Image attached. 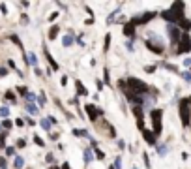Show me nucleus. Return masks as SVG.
Listing matches in <instances>:
<instances>
[{
    "label": "nucleus",
    "mask_w": 191,
    "mask_h": 169,
    "mask_svg": "<svg viewBox=\"0 0 191 169\" xmlns=\"http://www.w3.org/2000/svg\"><path fill=\"white\" fill-rule=\"evenodd\" d=\"M114 169H122V160H120V156L114 160Z\"/></svg>",
    "instance_id": "obj_20"
},
{
    "label": "nucleus",
    "mask_w": 191,
    "mask_h": 169,
    "mask_svg": "<svg viewBox=\"0 0 191 169\" xmlns=\"http://www.w3.org/2000/svg\"><path fill=\"white\" fill-rule=\"evenodd\" d=\"M96 154H98V158H99V160H103V158H105V154H103L101 150H98V152H96Z\"/></svg>",
    "instance_id": "obj_29"
},
{
    "label": "nucleus",
    "mask_w": 191,
    "mask_h": 169,
    "mask_svg": "<svg viewBox=\"0 0 191 169\" xmlns=\"http://www.w3.org/2000/svg\"><path fill=\"white\" fill-rule=\"evenodd\" d=\"M30 66H38V58H36V55L34 53H30V57H28V60H26Z\"/></svg>",
    "instance_id": "obj_13"
},
{
    "label": "nucleus",
    "mask_w": 191,
    "mask_h": 169,
    "mask_svg": "<svg viewBox=\"0 0 191 169\" xmlns=\"http://www.w3.org/2000/svg\"><path fill=\"white\" fill-rule=\"evenodd\" d=\"M2 126H4V128H11V122H9V120H4V122H2Z\"/></svg>",
    "instance_id": "obj_27"
},
{
    "label": "nucleus",
    "mask_w": 191,
    "mask_h": 169,
    "mask_svg": "<svg viewBox=\"0 0 191 169\" xmlns=\"http://www.w3.org/2000/svg\"><path fill=\"white\" fill-rule=\"evenodd\" d=\"M90 160H92V150L86 148V150H85V162H86V164H90Z\"/></svg>",
    "instance_id": "obj_16"
},
{
    "label": "nucleus",
    "mask_w": 191,
    "mask_h": 169,
    "mask_svg": "<svg viewBox=\"0 0 191 169\" xmlns=\"http://www.w3.org/2000/svg\"><path fill=\"white\" fill-rule=\"evenodd\" d=\"M180 43H182V45H178V53H186V51H189V47H191V45H189V38H187L186 34L182 36Z\"/></svg>",
    "instance_id": "obj_6"
},
{
    "label": "nucleus",
    "mask_w": 191,
    "mask_h": 169,
    "mask_svg": "<svg viewBox=\"0 0 191 169\" xmlns=\"http://www.w3.org/2000/svg\"><path fill=\"white\" fill-rule=\"evenodd\" d=\"M146 47H148V49H150V51H154V53H161V51H163V47H156V45L152 43L150 40L146 41Z\"/></svg>",
    "instance_id": "obj_10"
},
{
    "label": "nucleus",
    "mask_w": 191,
    "mask_h": 169,
    "mask_svg": "<svg viewBox=\"0 0 191 169\" xmlns=\"http://www.w3.org/2000/svg\"><path fill=\"white\" fill-rule=\"evenodd\" d=\"M34 141H36V143H38V145H40V147H43V145H45V143H43V141H41V139H40V137H36V139H34Z\"/></svg>",
    "instance_id": "obj_28"
},
{
    "label": "nucleus",
    "mask_w": 191,
    "mask_h": 169,
    "mask_svg": "<svg viewBox=\"0 0 191 169\" xmlns=\"http://www.w3.org/2000/svg\"><path fill=\"white\" fill-rule=\"evenodd\" d=\"M0 169H8V162L4 158H0Z\"/></svg>",
    "instance_id": "obj_22"
},
{
    "label": "nucleus",
    "mask_w": 191,
    "mask_h": 169,
    "mask_svg": "<svg viewBox=\"0 0 191 169\" xmlns=\"http://www.w3.org/2000/svg\"><path fill=\"white\" fill-rule=\"evenodd\" d=\"M189 102H191V98H189Z\"/></svg>",
    "instance_id": "obj_33"
},
{
    "label": "nucleus",
    "mask_w": 191,
    "mask_h": 169,
    "mask_svg": "<svg viewBox=\"0 0 191 169\" xmlns=\"http://www.w3.org/2000/svg\"><path fill=\"white\" fill-rule=\"evenodd\" d=\"M38 102H40V105H45V98H43V96H40V98H38Z\"/></svg>",
    "instance_id": "obj_30"
},
{
    "label": "nucleus",
    "mask_w": 191,
    "mask_h": 169,
    "mask_svg": "<svg viewBox=\"0 0 191 169\" xmlns=\"http://www.w3.org/2000/svg\"><path fill=\"white\" fill-rule=\"evenodd\" d=\"M77 90H79V94H83V96H86V94H88V92H86V88H85V86H83V83H81V81H77Z\"/></svg>",
    "instance_id": "obj_14"
},
{
    "label": "nucleus",
    "mask_w": 191,
    "mask_h": 169,
    "mask_svg": "<svg viewBox=\"0 0 191 169\" xmlns=\"http://www.w3.org/2000/svg\"><path fill=\"white\" fill-rule=\"evenodd\" d=\"M15 169H22V165H24V160H22L21 156H15V162H13Z\"/></svg>",
    "instance_id": "obj_11"
},
{
    "label": "nucleus",
    "mask_w": 191,
    "mask_h": 169,
    "mask_svg": "<svg viewBox=\"0 0 191 169\" xmlns=\"http://www.w3.org/2000/svg\"><path fill=\"white\" fill-rule=\"evenodd\" d=\"M43 51H45V57H47V60H49V62H51V66H53V70H58V64H56V62H54L53 58H51V55H49V51L45 49V47H43Z\"/></svg>",
    "instance_id": "obj_12"
},
{
    "label": "nucleus",
    "mask_w": 191,
    "mask_h": 169,
    "mask_svg": "<svg viewBox=\"0 0 191 169\" xmlns=\"http://www.w3.org/2000/svg\"><path fill=\"white\" fill-rule=\"evenodd\" d=\"M6 152H8L9 156H13L15 154V150H13V147H6Z\"/></svg>",
    "instance_id": "obj_25"
},
{
    "label": "nucleus",
    "mask_w": 191,
    "mask_h": 169,
    "mask_svg": "<svg viewBox=\"0 0 191 169\" xmlns=\"http://www.w3.org/2000/svg\"><path fill=\"white\" fill-rule=\"evenodd\" d=\"M161 115H163V113H161L159 109H154V111H152V122H154V135H159V132H161Z\"/></svg>",
    "instance_id": "obj_3"
},
{
    "label": "nucleus",
    "mask_w": 191,
    "mask_h": 169,
    "mask_svg": "<svg viewBox=\"0 0 191 169\" xmlns=\"http://www.w3.org/2000/svg\"><path fill=\"white\" fill-rule=\"evenodd\" d=\"M180 116H182L184 126L189 124V118H191V115H189V100H182V102H180Z\"/></svg>",
    "instance_id": "obj_2"
},
{
    "label": "nucleus",
    "mask_w": 191,
    "mask_h": 169,
    "mask_svg": "<svg viewBox=\"0 0 191 169\" xmlns=\"http://www.w3.org/2000/svg\"><path fill=\"white\" fill-rule=\"evenodd\" d=\"M9 115V109H8V107H0V116H8Z\"/></svg>",
    "instance_id": "obj_19"
},
{
    "label": "nucleus",
    "mask_w": 191,
    "mask_h": 169,
    "mask_svg": "<svg viewBox=\"0 0 191 169\" xmlns=\"http://www.w3.org/2000/svg\"><path fill=\"white\" fill-rule=\"evenodd\" d=\"M73 41H75V38H73V34H67V36H64V40H62V45H64V47H69V45H73Z\"/></svg>",
    "instance_id": "obj_9"
},
{
    "label": "nucleus",
    "mask_w": 191,
    "mask_h": 169,
    "mask_svg": "<svg viewBox=\"0 0 191 169\" xmlns=\"http://www.w3.org/2000/svg\"><path fill=\"white\" fill-rule=\"evenodd\" d=\"M86 113H88L90 120H98L99 116L103 115V111H101V109H98L94 103H88V105H86Z\"/></svg>",
    "instance_id": "obj_4"
},
{
    "label": "nucleus",
    "mask_w": 191,
    "mask_h": 169,
    "mask_svg": "<svg viewBox=\"0 0 191 169\" xmlns=\"http://www.w3.org/2000/svg\"><path fill=\"white\" fill-rule=\"evenodd\" d=\"M6 98H8L9 102H15V94L11 92V90H9V92H6Z\"/></svg>",
    "instance_id": "obj_21"
},
{
    "label": "nucleus",
    "mask_w": 191,
    "mask_h": 169,
    "mask_svg": "<svg viewBox=\"0 0 191 169\" xmlns=\"http://www.w3.org/2000/svg\"><path fill=\"white\" fill-rule=\"evenodd\" d=\"M135 27H137V25H135L133 21L128 23V25H126V28H124V34L129 36V38H133V36H135Z\"/></svg>",
    "instance_id": "obj_7"
},
{
    "label": "nucleus",
    "mask_w": 191,
    "mask_h": 169,
    "mask_svg": "<svg viewBox=\"0 0 191 169\" xmlns=\"http://www.w3.org/2000/svg\"><path fill=\"white\" fill-rule=\"evenodd\" d=\"M182 8L184 6L182 4H174L172 6V9H169V11H163V19H167V21H182Z\"/></svg>",
    "instance_id": "obj_1"
},
{
    "label": "nucleus",
    "mask_w": 191,
    "mask_h": 169,
    "mask_svg": "<svg viewBox=\"0 0 191 169\" xmlns=\"http://www.w3.org/2000/svg\"><path fill=\"white\" fill-rule=\"evenodd\" d=\"M4 75H8V70H6V68H0V77H4Z\"/></svg>",
    "instance_id": "obj_26"
},
{
    "label": "nucleus",
    "mask_w": 191,
    "mask_h": 169,
    "mask_svg": "<svg viewBox=\"0 0 191 169\" xmlns=\"http://www.w3.org/2000/svg\"><path fill=\"white\" fill-rule=\"evenodd\" d=\"M133 169H137V167H133Z\"/></svg>",
    "instance_id": "obj_32"
},
{
    "label": "nucleus",
    "mask_w": 191,
    "mask_h": 169,
    "mask_svg": "<svg viewBox=\"0 0 191 169\" xmlns=\"http://www.w3.org/2000/svg\"><path fill=\"white\" fill-rule=\"evenodd\" d=\"M19 92H21L22 96H26V94H28V90H26V86H19Z\"/></svg>",
    "instance_id": "obj_23"
},
{
    "label": "nucleus",
    "mask_w": 191,
    "mask_h": 169,
    "mask_svg": "<svg viewBox=\"0 0 191 169\" xmlns=\"http://www.w3.org/2000/svg\"><path fill=\"white\" fill-rule=\"evenodd\" d=\"M62 169H69V165H67V164H64V165H62Z\"/></svg>",
    "instance_id": "obj_31"
},
{
    "label": "nucleus",
    "mask_w": 191,
    "mask_h": 169,
    "mask_svg": "<svg viewBox=\"0 0 191 169\" xmlns=\"http://www.w3.org/2000/svg\"><path fill=\"white\" fill-rule=\"evenodd\" d=\"M41 128H45V130H49L51 128V120H47V118H41Z\"/></svg>",
    "instance_id": "obj_17"
},
{
    "label": "nucleus",
    "mask_w": 191,
    "mask_h": 169,
    "mask_svg": "<svg viewBox=\"0 0 191 169\" xmlns=\"http://www.w3.org/2000/svg\"><path fill=\"white\" fill-rule=\"evenodd\" d=\"M56 34H58V27H53V28H51V32H49V38H51V40H54Z\"/></svg>",
    "instance_id": "obj_18"
},
{
    "label": "nucleus",
    "mask_w": 191,
    "mask_h": 169,
    "mask_svg": "<svg viewBox=\"0 0 191 169\" xmlns=\"http://www.w3.org/2000/svg\"><path fill=\"white\" fill-rule=\"evenodd\" d=\"M169 36H171V40H172L174 43H180V40H182V34H180V28L172 27V25L169 27Z\"/></svg>",
    "instance_id": "obj_5"
},
{
    "label": "nucleus",
    "mask_w": 191,
    "mask_h": 169,
    "mask_svg": "<svg viewBox=\"0 0 191 169\" xmlns=\"http://www.w3.org/2000/svg\"><path fill=\"white\" fill-rule=\"evenodd\" d=\"M109 41H111V34H107V38H105V51L109 49Z\"/></svg>",
    "instance_id": "obj_24"
},
{
    "label": "nucleus",
    "mask_w": 191,
    "mask_h": 169,
    "mask_svg": "<svg viewBox=\"0 0 191 169\" xmlns=\"http://www.w3.org/2000/svg\"><path fill=\"white\" fill-rule=\"evenodd\" d=\"M142 132H144V139H146L150 145L156 143V135H154V132H150V130H142Z\"/></svg>",
    "instance_id": "obj_8"
},
{
    "label": "nucleus",
    "mask_w": 191,
    "mask_h": 169,
    "mask_svg": "<svg viewBox=\"0 0 191 169\" xmlns=\"http://www.w3.org/2000/svg\"><path fill=\"white\" fill-rule=\"evenodd\" d=\"M26 111H28V113H32V115H36V113H38V107L32 105V103H26Z\"/></svg>",
    "instance_id": "obj_15"
}]
</instances>
